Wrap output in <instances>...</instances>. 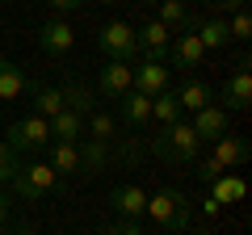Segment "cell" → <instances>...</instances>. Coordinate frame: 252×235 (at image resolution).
Instances as JSON below:
<instances>
[{
    "label": "cell",
    "mask_w": 252,
    "mask_h": 235,
    "mask_svg": "<svg viewBox=\"0 0 252 235\" xmlns=\"http://www.w3.org/2000/svg\"><path fill=\"white\" fill-rule=\"evenodd\" d=\"M84 139H97V143H114L118 139V122L105 114V109H93L84 118Z\"/></svg>",
    "instance_id": "23"
},
{
    "label": "cell",
    "mask_w": 252,
    "mask_h": 235,
    "mask_svg": "<svg viewBox=\"0 0 252 235\" xmlns=\"http://www.w3.org/2000/svg\"><path fill=\"white\" fill-rule=\"evenodd\" d=\"M97 235H147L139 223H130V218H118V223H109V227H101Z\"/></svg>",
    "instance_id": "31"
},
{
    "label": "cell",
    "mask_w": 252,
    "mask_h": 235,
    "mask_svg": "<svg viewBox=\"0 0 252 235\" xmlns=\"http://www.w3.org/2000/svg\"><path fill=\"white\" fill-rule=\"evenodd\" d=\"M210 155H215L223 168H240V164L252 155V143H248L244 135H231V130H227V135L215 143V151H210Z\"/></svg>",
    "instance_id": "16"
},
{
    "label": "cell",
    "mask_w": 252,
    "mask_h": 235,
    "mask_svg": "<svg viewBox=\"0 0 252 235\" xmlns=\"http://www.w3.org/2000/svg\"><path fill=\"white\" fill-rule=\"evenodd\" d=\"M9 189H4V185H0V235H4V227H9Z\"/></svg>",
    "instance_id": "34"
},
{
    "label": "cell",
    "mask_w": 252,
    "mask_h": 235,
    "mask_svg": "<svg viewBox=\"0 0 252 235\" xmlns=\"http://www.w3.org/2000/svg\"><path fill=\"white\" fill-rule=\"evenodd\" d=\"M172 97H177V105L181 109H206V105H215V88H210L206 80H193V76H185V80L172 88Z\"/></svg>",
    "instance_id": "14"
},
{
    "label": "cell",
    "mask_w": 252,
    "mask_h": 235,
    "mask_svg": "<svg viewBox=\"0 0 252 235\" xmlns=\"http://www.w3.org/2000/svg\"><path fill=\"white\" fill-rule=\"evenodd\" d=\"M4 143L13 147V151H42L46 143H51V130H46V118H38V114H26L21 122H13L9 126V139Z\"/></svg>",
    "instance_id": "5"
},
{
    "label": "cell",
    "mask_w": 252,
    "mask_h": 235,
    "mask_svg": "<svg viewBox=\"0 0 252 235\" xmlns=\"http://www.w3.org/2000/svg\"><path fill=\"white\" fill-rule=\"evenodd\" d=\"M147 218H152L156 227H164V231H189V223H193V202L185 198L181 189H172V185H164V189L147 193Z\"/></svg>",
    "instance_id": "2"
},
{
    "label": "cell",
    "mask_w": 252,
    "mask_h": 235,
    "mask_svg": "<svg viewBox=\"0 0 252 235\" xmlns=\"http://www.w3.org/2000/svg\"><path fill=\"white\" fill-rule=\"evenodd\" d=\"M97 46L109 55V59H118V63H130L139 55V42H135V26H126V21H105L97 34Z\"/></svg>",
    "instance_id": "4"
},
{
    "label": "cell",
    "mask_w": 252,
    "mask_h": 235,
    "mask_svg": "<svg viewBox=\"0 0 252 235\" xmlns=\"http://www.w3.org/2000/svg\"><path fill=\"white\" fill-rule=\"evenodd\" d=\"M189 34H198V42L206 46V51H219V46L231 42L223 17H193V21H189Z\"/></svg>",
    "instance_id": "17"
},
{
    "label": "cell",
    "mask_w": 252,
    "mask_h": 235,
    "mask_svg": "<svg viewBox=\"0 0 252 235\" xmlns=\"http://www.w3.org/2000/svg\"><path fill=\"white\" fill-rule=\"evenodd\" d=\"M244 193H248V185L240 181V176H231V172H223L219 181H210V198L219 202V206H231V202H244Z\"/></svg>",
    "instance_id": "24"
},
{
    "label": "cell",
    "mask_w": 252,
    "mask_h": 235,
    "mask_svg": "<svg viewBox=\"0 0 252 235\" xmlns=\"http://www.w3.org/2000/svg\"><path fill=\"white\" fill-rule=\"evenodd\" d=\"M181 235H215V231H206V227H193V231H181Z\"/></svg>",
    "instance_id": "36"
},
{
    "label": "cell",
    "mask_w": 252,
    "mask_h": 235,
    "mask_svg": "<svg viewBox=\"0 0 252 235\" xmlns=\"http://www.w3.org/2000/svg\"><path fill=\"white\" fill-rule=\"evenodd\" d=\"M206 9H215V13H235V9H244L248 0H202Z\"/></svg>",
    "instance_id": "33"
},
{
    "label": "cell",
    "mask_w": 252,
    "mask_h": 235,
    "mask_svg": "<svg viewBox=\"0 0 252 235\" xmlns=\"http://www.w3.org/2000/svg\"><path fill=\"white\" fill-rule=\"evenodd\" d=\"M17 168H21V155L0 139V185H9L13 176H17Z\"/></svg>",
    "instance_id": "30"
},
{
    "label": "cell",
    "mask_w": 252,
    "mask_h": 235,
    "mask_svg": "<svg viewBox=\"0 0 252 235\" xmlns=\"http://www.w3.org/2000/svg\"><path fill=\"white\" fill-rule=\"evenodd\" d=\"M118 109H122V122L130 130H143L147 122H152V97H143V92H135V88L118 101Z\"/></svg>",
    "instance_id": "18"
},
{
    "label": "cell",
    "mask_w": 252,
    "mask_h": 235,
    "mask_svg": "<svg viewBox=\"0 0 252 235\" xmlns=\"http://www.w3.org/2000/svg\"><path fill=\"white\" fill-rule=\"evenodd\" d=\"M172 88V72L164 63H156V59H143V63L135 67V92H143V97H160V92Z\"/></svg>",
    "instance_id": "9"
},
{
    "label": "cell",
    "mask_w": 252,
    "mask_h": 235,
    "mask_svg": "<svg viewBox=\"0 0 252 235\" xmlns=\"http://www.w3.org/2000/svg\"><path fill=\"white\" fill-rule=\"evenodd\" d=\"M34 92V80L21 72L13 59H0V101H21Z\"/></svg>",
    "instance_id": "13"
},
{
    "label": "cell",
    "mask_w": 252,
    "mask_h": 235,
    "mask_svg": "<svg viewBox=\"0 0 252 235\" xmlns=\"http://www.w3.org/2000/svg\"><path fill=\"white\" fill-rule=\"evenodd\" d=\"M80 4H84V0H46V9H51L55 17H67V13H76Z\"/></svg>",
    "instance_id": "32"
},
{
    "label": "cell",
    "mask_w": 252,
    "mask_h": 235,
    "mask_svg": "<svg viewBox=\"0 0 252 235\" xmlns=\"http://www.w3.org/2000/svg\"><path fill=\"white\" fill-rule=\"evenodd\" d=\"M168 55H172V63H177V67H198L202 59H206V46L198 42V34H189V29H185V34L172 38Z\"/></svg>",
    "instance_id": "19"
},
{
    "label": "cell",
    "mask_w": 252,
    "mask_h": 235,
    "mask_svg": "<svg viewBox=\"0 0 252 235\" xmlns=\"http://www.w3.org/2000/svg\"><path fill=\"white\" fill-rule=\"evenodd\" d=\"M46 130H51V143H80L84 139V118L72 114V109H59L46 122Z\"/></svg>",
    "instance_id": "15"
},
{
    "label": "cell",
    "mask_w": 252,
    "mask_h": 235,
    "mask_svg": "<svg viewBox=\"0 0 252 235\" xmlns=\"http://www.w3.org/2000/svg\"><path fill=\"white\" fill-rule=\"evenodd\" d=\"M139 4H160V0H139Z\"/></svg>",
    "instance_id": "37"
},
{
    "label": "cell",
    "mask_w": 252,
    "mask_h": 235,
    "mask_svg": "<svg viewBox=\"0 0 252 235\" xmlns=\"http://www.w3.org/2000/svg\"><path fill=\"white\" fill-rule=\"evenodd\" d=\"M59 185H63V176H55V168L46 160H21V168L9 181V189L17 193V198H26V202H38V198H46V193H55Z\"/></svg>",
    "instance_id": "3"
},
{
    "label": "cell",
    "mask_w": 252,
    "mask_h": 235,
    "mask_svg": "<svg viewBox=\"0 0 252 235\" xmlns=\"http://www.w3.org/2000/svg\"><path fill=\"white\" fill-rule=\"evenodd\" d=\"M101 4H118V0H101Z\"/></svg>",
    "instance_id": "38"
},
{
    "label": "cell",
    "mask_w": 252,
    "mask_h": 235,
    "mask_svg": "<svg viewBox=\"0 0 252 235\" xmlns=\"http://www.w3.org/2000/svg\"><path fill=\"white\" fill-rule=\"evenodd\" d=\"M219 210H223V206H219V202H215V198H210V193H206V198H202V214H210V218H215Z\"/></svg>",
    "instance_id": "35"
},
{
    "label": "cell",
    "mask_w": 252,
    "mask_h": 235,
    "mask_svg": "<svg viewBox=\"0 0 252 235\" xmlns=\"http://www.w3.org/2000/svg\"><path fill=\"white\" fill-rule=\"evenodd\" d=\"M38 46H42L51 59H63V55H72V46H76V29L63 17H51V21L38 26Z\"/></svg>",
    "instance_id": "8"
},
{
    "label": "cell",
    "mask_w": 252,
    "mask_h": 235,
    "mask_svg": "<svg viewBox=\"0 0 252 235\" xmlns=\"http://www.w3.org/2000/svg\"><path fill=\"white\" fill-rule=\"evenodd\" d=\"M30 97H34V114L46 118V122L63 109V88H55V84H38L34 80V92H30Z\"/></svg>",
    "instance_id": "22"
},
{
    "label": "cell",
    "mask_w": 252,
    "mask_h": 235,
    "mask_svg": "<svg viewBox=\"0 0 252 235\" xmlns=\"http://www.w3.org/2000/svg\"><path fill=\"white\" fill-rule=\"evenodd\" d=\"M130 88H135V63H118V59H109V63L101 67V76H97V92L109 97V101H122Z\"/></svg>",
    "instance_id": "7"
},
{
    "label": "cell",
    "mask_w": 252,
    "mask_h": 235,
    "mask_svg": "<svg viewBox=\"0 0 252 235\" xmlns=\"http://www.w3.org/2000/svg\"><path fill=\"white\" fill-rule=\"evenodd\" d=\"M193 135L202 139V143H219V139L227 135V109L223 105H206V109H198L193 114Z\"/></svg>",
    "instance_id": "11"
},
{
    "label": "cell",
    "mask_w": 252,
    "mask_h": 235,
    "mask_svg": "<svg viewBox=\"0 0 252 235\" xmlns=\"http://www.w3.org/2000/svg\"><path fill=\"white\" fill-rule=\"evenodd\" d=\"M109 206H114V214L118 218H143L147 214V193L139 189V185H118L114 193H109Z\"/></svg>",
    "instance_id": "12"
},
{
    "label": "cell",
    "mask_w": 252,
    "mask_h": 235,
    "mask_svg": "<svg viewBox=\"0 0 252 235\" xmlns=\"http://www.w3.org/2000/svg\"><path fill=\"white\" fill-rule=\"evenodd\" d=\"M80 176H97V172L109 168V143H97V139H80Z\"/></svg>",
    "instance_id": "20"
},
{
    "label": "cell",
    "mask_w": 252,
    "mask_h": 235,
    "mask_svg": "<svg viewBox=\"0 0 252 235\" xmlns=\"http://www.w3.org/2000/svg\"><path fill=\"white\" fill-rule=\"evenodd\" d=\"M51 147V168H55V176H80V147L76 143H46Z\"/></svg>",
    "instance_id": "21"
},
{
    "label": "cell",
    "mask_w": 252,
    "mask_h": 235,
    "mask_svg": "<svg viewBox=\"0 0 252 235\" xmlns=\"http://www.w3.org/2000/svg\"><path fill=\"white\" fill-rule=\"evenodd\" d=\"M227 38H231V42H248V38H252V17H248V9H235V13H231V21H227Z\"/></svg>",
    "instance_id": "28"
},
{
    "label": "cell",
    "mask_w": 252,
    "mask_h": 235,
    "mask_svg": "<svg viewBox=\"0 0 252 235\" xmlns=\"http://www.w3.org/2000/svg\"><path fill=\"white\" fill-rule=\"evenodd\" d=\"M181 114H185V109L177 105L172 88H168V92H160V97H152V122H160V126H172V122H181Z\"/></svg>",
    "instance_id": "26"
},
{
    "label": "cell",
    "mask_w": 252,
    "mask_h": 235,
    "mask_svg": "<svg viewBox=\"0 0 252 235\" xmlns=\"http://www.w3.org/2000/svg\"><path fill=\"white\" fill-rule=\"evenodd\" d=\"M160 26H168V29H181L185 34L189 29V21H193V13H189V4L185 0H160Z\"/></svg>",
    "instance_id": "25"
},
{
    "label": "cell",
    "mask_w": 252,
    "mask_h": 235,
    "mask_svg": "<svg viewBox=\"0 0 252 235\" xmlns=\"http://www.w3.org/2000/svg\"><path fill=\"white\" fill-rule=\"evenodd\" d=\"M223 164L215 160V155H198V160H193V176H198L202 185H210V181H219V176H223Z\"/></svg>",
    "instance_id": "29"
},
{
    "label": "cell",
    "mask_w": 252,
    "mask_h": 235,
    "mask_svg": "<svg viewBox=\"0 0 252 235\" xmlns=\"http://www.w3.org/2000/svg\"><path fill=\"white\" fill-rule=\"evenodd\" d=\"M135 42H139V51H143L147 59L164 63V59H168V46H172V29L160 26V21H147L143 29H135Z\"/></svg>",
    "instance_id": "10"
},
{
    "label": "cell",
    "mask_w": 252,
    "mask_h": 235,
    "mask_svg": "<svg viewBox=\"0 0 252 235\" xmlns=\"http://www.w3.org/2000/svg\"><path fill=\"white\" fill-rule=\"evenodd\" d=\"M219 101H223L227 114H240V109H248V105H252V72H248V59H240V67H235V72L223 80V88H219Z\"/></svg>",
    "instance_id": "6"
},
{
    "label": "cell",
    "mask_w": 252,
    "mask_h": 235,
    "mask_svg": "<svg viewBox=\"0 0 252 235\" xmlns=\"http://www.w3.org/2000/svg\"><path fill=\"white\" fill-rule=\"evenodd\" d=\"M147 151L160 155V160H168V164H193V160L202 155V139L193 135V126L181 118V122L160 126V135L147 139Z\"/></svg>",
    "instance_id": "1"
},
{
    "label": "cell",
    "mask_w": 252,
    "mask_h": 235,
    "mask_svg": "<svg viewBox=\"0 0 252 235\" xmlns=\"http://www.w3.org/2000/svg\"><path fill=\"white\" fill-rule=\"evenodd\" d=\"M63 109H72V114L89 118V114H93V92L84 88L80 80H72V84H67V88H63Z\"/></svg>",
    "instance_id": "27"
}]
</instances>
